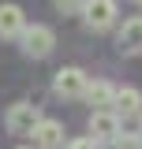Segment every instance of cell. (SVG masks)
I'll list each match as a JSON object with an SVG mask.
<instances>
[{"instance_id":"1","label":"cell","mask_w":142,"mask_h":149,"mask_svg":"<svg viewBox=\"0 0 142 149\" xmlns=\"http://www.w3.org/2000/svg\"><path fill=\"white\" fill-rule=\"evenodd\" d=\"M19 41H22V52L30 56V60H45V56L56 49V34H53V26H45V22L26 26Z\"/></svg>"},{"instance_id":"2","label":"cell","mask_w":142,"mask_h":149,"mask_svg":"<svg viewBox=\"0 0 142 149\" xmlns=\"http://www.w3.org/2000/svg\"><path fill=\"white\" fill-rule=\"evenodd\" d=\"M37 123H41V108H37V104H30V101L11 104V108H8V116H4V127L11 130V134H34Z\"/></svg>"},{"instance_id":"3","label":"cell","mask_w":142,"mask_h":149,"mask_svg":"<svg viewBox=\"0 0 142 149\" xmlns=\"http://www.w3.org/2000/svg\"><path fill=\"white\" fill-rule=\"evenodd\" d=\"M86 71L82 67H60L53 78V90L60 93V97H67V101H79V97H86Z\"/></svg>"},{"instance_id":"4","label":"cell","mask_w":142,"mask_h":149,"mask_svg":"<svg viewBox=\"0 0 142 149\" xmlns=\"http://www.w3.org/2000/svg\"><path fill=\"white\" fill-rule=\"evenodd\" d=\"M116 15H120L116 0H86V4H82V19H86L90 30H108V26H116Z\"/></svg>"},{"instance_id":"5","label":"cell","mask_w":142,"mask_h":149,"mask_svg":"<svg viewBox=\"0 0 142 149\" xmlns=\"http://www.w3.org/2000/svg\"><path fill=\"white\" fill-rule=\"evenodd\" d=\"M90 142H108V146H112V142H116V138H120V116H116V112H90Z\"/></svg>"},{"instance_id":"6","label":"cell","mask_w":142,"mask_h":149,"mask_svg":"<svg viewBox=\"0 0 142 149\" xmlns=\"http://www.w3.org/2000/svg\"><path fill=\"white\" fill-rule=\"evenodd\" d=\"M34 146L37 149H64V123L60 119H41L34 127Z\"/></svg>"},{"instance_id":"7","label":"cell","mask_w":142,"mask_h":149,"mask_svg":"<svg viewBox=\"0 0 142 149\" xmlns=\"http://www.w3.org/2000/svg\"><path fill=\"white\" fill-rule=\"evenodd\" d=\"M112 112H116L120 119H135V116L142 119V90H135V86L116 90V104H112Z\"/></svg>"},{"instance_id":"8","label":"cell","mask_w":142,"mask_h":149,"mask_svg":"<svg viewBox=\"0 0 142 149\" xmlns=\"http://www.w3.org/2000/svg\"><path fill=\"white\" fill-rule=\"evenodd\" d=\"M26 15L19 4H0V37H22Z\"/></svg>"},{"instance_id":"9","label":"cell","mask_w":142,"mask_h":149,"mask_svg":"<svg viewBox=\"0 0 142 149\" xmlns=\"http://www.w3.org/2000/svg\"><path fill=\"white\" fill-rule=\"evenodd\" d=\"M86 101L93 104V112H112V104H116V86L112 82H90L86 86Z\"/></svg>"},{"instance_id":"10","label":"cell","mask_w":142,"mask_h":149,"mask_svg":"<svg viewBox=\"0 0 142 149\" xmlns=\"http://www.w3.org/2000/svg\"><path fill=\"white\" fill-rule=\"evenodd\" d=\"M116 45H120V52H142V15L127 19L124 26H120Z\"/></svg>"},{"instance_id":"11","label":"cell","mask_w":142,"mask_h":149,"mask_svg":"<svg viewBox=\"0 0 142 149\" xmlns=\"http://www.w3.org/2000/svg\"><path fill=\"white\" fill-rule=\"evenodd\" d=\"M112 149H142V138H138V134H127V130H120V138L112 142Z\"/></svg>"},{"instance_id":"12","label":"cell","mask_w":142,"mask_h":149,"mask_svg":"<svg viewBox=\"0 0 142 149\" xmlns=\"http://www.w3.org/2000/svg\"><path fill=\"white\" fill-rule=\"evenodd\" d=\"M53 4H56V11L71 15V11H82V4H86V0H53Z\"/></svg>"},{"instance_id":"13","label":"cell","mask_w":142,"mask_h":149,"mask_svg":"<svg viewBox=\"0 0 142 149\" xmlns=\"http://www.w3.org/2000/svg\"><path fill=\"white\" fill-rule=\"evenodd\" d=\"M67 149H97V142H90V138H75V142H67Z\"/></svg>"},{"instance_id":"14","label":"cell","mask_w":142,"mask_h":149,"mask_svg":"<svg viewBox=\"0 0 142 149\" xmlns=\"http://www.w3.org/2000/svg\"><path fill=\"white\" fill-rule=\"evenodd\" d=\"M138 138H142V119H138Z\"/></svg>"},{"instance_id":"15","label":"cell","mask_w":142,"mask_h":149,"mask_svg":"<svg viewBox=\"0 0 142 149\" xmlns=\"http://www.w3.org/2000/svg\"><path fill=\"white\" fill-rule=\"evenodd\" d=\"M19 149H30V146H19Z\"/></svg>"},{"instance_id":"16","label":"cell","mask_w":142,"mask_h":149,"mask_svg":"<svg viewBox=\"0 0 142 149\" xmlns=\"http://www.w3.org/2000/svg\"><path fill=\"white\" fill-rule=\"evenodd\" d=\"M135 4H142V0H135Z\"/></svg>"}]
</instances>
